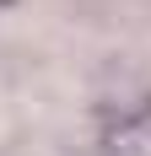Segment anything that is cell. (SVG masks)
<instances>
[{
    "instance_id": "1",
    "label": "cell",
    "mask_w": 151,
    "mask_h": 156,
    "mask_svg": "<svg viewBox=\"0 0 151 156\" xmlns=\"http://www.w3.org/2000/svg\"><path fill=\"white\" fill-rule=\"evenodd\" d=\"M108 156H151V108L119 119V129L108 135Z\"/></svg>"
}]
</instances>
